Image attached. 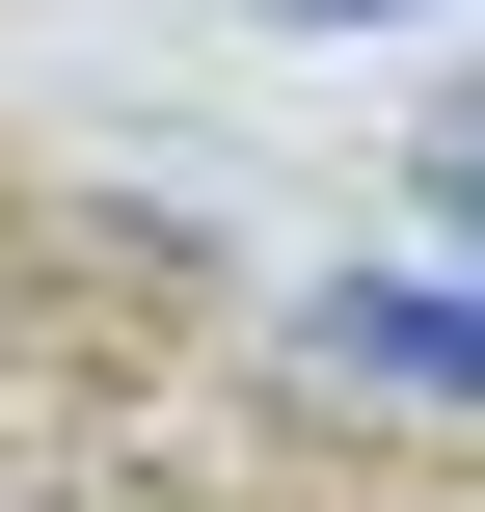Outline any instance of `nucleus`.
Returning a JSON list of instances; mask_svg holds the SVG:
<instances>
[{"label":"nucleus","mask_w":485,"mask_h":512,"mask_svg":"<svg viewBox=\"0 0 485 512\" xmlns=\"http://www.w3.org/2000/svg\"><path fill=\"white\" fill-rule=\"evenodd\" d=\"M351 351L432 378V405H485V297H432V270H351Z\"/></svg>","instance_id":"obj_1"},{"label":"nucleus","mask_w":485,"mask_h":512,"mask_svg":"<svg viewBox=\"0 0 485 512\" xmlns=\"http://www.w3.org/2000/svg\"><path fill=\"white\" fill-rule=\"evenodd\" d=\"M297 27H405V0H297Z\"/></svg>","instance_id":"obj_2"}]
</instances>
